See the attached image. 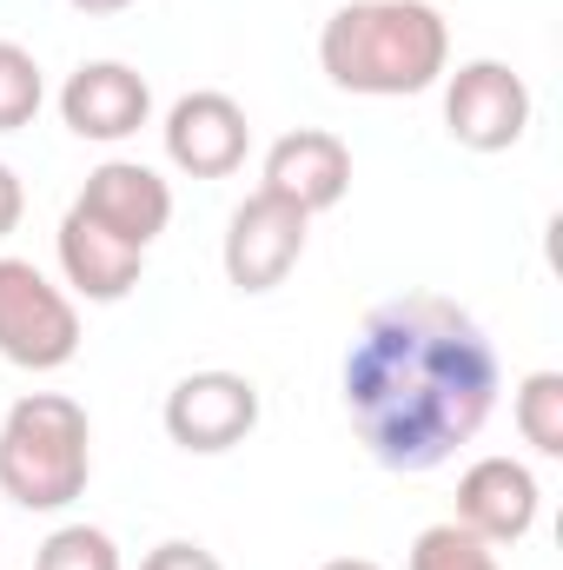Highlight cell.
Listing matches in <instances>:
<instances>
[{"mask_svg": "<svg viewBox=\"0 0 563 570\" xmlns=\"http://www.w3.org/2000/svg\"><path fill=\"white\" fill-rule=\"evenodd\" d=\"M73 206H80L93 226H107L113 239L140 246V253L172 226V186H166L152 166H140V159H107V166H93Z\"/></svg>", "mask_w": 563, "mask_h": 570, "instance_id": "10", "label": "cell"}, {"mask_svg": "<svg viewBox=\"0 0 563 570\" xmlns=\"http://www.w3.org/2000/svg\"><path fill=\"white\" fill-rule=\"evenodd\" d=\"M305 233H312V213H298L292 199L259 186L226 219V246H219L226 279L239 285V292H273V285H285V273L305 259Z\"/></svg>", "mask_w": 563, "mask_h": 570, "instance_id": "7", "label": "cell"}, {"mask_svg": "<svg viewBox=\"0 0 563 570\" xmlns=\"http://www.w3.org/2000/svg\"><path fill=\"white\" fill-rule=\"evenodd\" d=\"M33 570H120V544H113L100 524H60V531L40 544Z\"/></svg>", "mask_w": 563, "mask_h": 570, "instance_id": "17", "label": "cell"}, {"mask_svg": "<svg viewBox=\"0 0 563 570\" xmlns=\"http://www.w3.org/2000/svg\"><path fill=\"white\" fill-rule=\"evenodd\" d=\"M53 253H60L67 285H73L80 298H93V305H120V298L140 285V273H146L140 246L113 239V233L93 226L80 206H67V219H60V233H53Z\"/></svg>", "mask_w": 563, "mask_h": 570, "instance_id": "13", "label": "cell"}, {"mask_svg": "<svg viewBox=\"0 0 563 570\" xmlns=\"http://www.w3.org/2000/svg\"><path fill=\"white\" fill-rule=\"evenodd\" d=\"M444 134L471 153H504L531 134V87L504 60H464L444 80Z\"/></svg>", "mask_w": 563, "mask_h": 570, "instance_id": "6", "label": "cell"}, {"mask_svg": "<svg viewBox=\"0 0 563 570\" xmlns=\"http://www.w3.org/2000/svg\"><path fill=\"white\" fill-rule=\"evenodd\" d=\"M511 419L537 458H563V372H531L511 399Z\"/></svg>", "mask_w": 563, "mask_h": 570, "instance_id": "14", "label": "cell"}, {"mask_svg": "<svg viewBox=\"0 0 563 570\" xmlns=\"http://www.w3.org/2000/svg\"><path fill=\"white\" fill-rule=\"evenodd\" d=\"M60 120H67L80 140L120 146L152 120V87H146L140 67H127V60H87V67H73L67 87H60Z\"/></svg>", "mask_w": 563, "mask_h": 570, "instance_id": "9", "label": "cell"}, {"mask_svg": "<svg viewBox=\"0 0 563 570\" xmlns=\"http://www.w3.org/2000/svg\"><path fill=\"white\" fill-rule=\"evenodd\" d=\"M318 67L338 94L405 100L451 73V27L431 0H345L318 27Z\"/></svg>", "mask_w": 563, "mask_h": 570, "instance_id": "2", "label": "cell"}, {"mask_svg": "<svg viewBox=\"0 0 563 570\" xmlns=\"http://www.w3.org/2000/svg\"><path fill=\"white\" fill-rule=\"evenodd\" d=\"M266 193L292 199L298 213H332L352 193V146L325 127H298L266 153Z\"/></svg>", "mask_w": 563, "mask_h": 570, "instance_id": "12", "label": "cell"}, {"mask_svg": "<svg viewBox=\"0 0 563 570\" xmlns=\"http://www.w3.org/2000/svg\"><path fill=\"white\" fill-rule=\"evenodd\" d=\"M67 7H80V13H120V7H140V0H67Z\"/></svg>", "mask_w": 563, "mask_h": 570, "instance_id": "20", "label": "cell"}, {"mask_svg": "<svg viewBox=\"0 0 563 570\" xmlns=\"http://www.w3.org/2000/svg\"><path fill=\"white\" fill-rule=\"evenodd\" d=\"M405 570H504V564H497V551H491L484 538H471L464 524H424L418 538H412Z\"/></svg>", "mask_w": 563, "mask_h": 570, "instance_id": "15", "label": "cell"}, {"mask_svg": "<svg viewBox=\"0 0 563 570\" xmlns=\"http://www.w3.org/2000/svg\"><path fill=\"white\" fill-rule=\"evenodd\" d=\"M166 438L179 451H199V458H219L233 444H246L259 431V385L246 372H186L172 392H166Z\"/></svg>", "mask_w": 563, "mask_h": 570, "instance_id": "5", "label": "cell"}, {"mask_svg": "<svg viewBox=\"0 0 563 570\" xmlns=\"http://www.w3.org/2000/svg\"><path fill=\"white\" fill-rule=\"evenodd\" d=\"M318 570H378L372 558H332V564H318Z\"/></svg>", "mask_w": 563, "mask_h": 570, "instance_id": "21", "label": "cell"}, {"mask_svg": "<svg viewBox=\"0 0 563 570\" xmlns=\"http://www.w3.org/2000/svg\"><path fill=\"white\" fill-rule=\"evenodd\" d=\"M140 570H226L206 544H192V538H166L159 551H146V564Z\"/></svg>", "mask_w": 563, "mask_h": 570, "instance_id": "18", "label": "cell"}, {"mask_svg": "<svg viewBox=\"0 0 563 570\" xmlns=\"http://www.w3.org/2000/svg\"><path fill=\"white\" fill-rule=\"evenodd\" d=\"M20 213H27V193H20V173L0 159V239L20 226Z\"/></svg>", "mask_w": 563, "mask_h": 570, "instance_id": "19", "label": "cell"}, {"mask_svg": "<svg viewBox=\"0 0 563 570\" xmlns=\"http://www.w3.org/2000/svg\"><path fill=\"white\" fill-rule=\"evenodd\" d=\"M93 478V425L67 392H27L0 419V491L20 511H67Z\"/></svg>", "mask_w": 563, "mask_h": 570, "instance_id": "3", "label": "cell"}, {"mask_svg": "<svg viewBox=\"0 0 563 570\" xmlns=\"http://www.w3.org/2000/svg\"><path fill=\"white\" fill-rule=\"evenodd\" d=\"M166 159L186 173V179H226L246 166V146H253V127H246V107L219 87H199V94H179L172 114H166Z\"/></svg>", "mask_w": 563, "mask_h": 570, "instance_id": "8", "label": "cell"}, {"mask_svg": "<svg viewBox=\"0 0 563 570\" xmlns=\"http://www.w3.org/2000/svg\"><path fill=\"white\" fill-rule=\"evenodd\" d=\"M47 100V80H40V60L20 47V40H0V134H20Z\"/></svg>", "mask_w": 563, "mask_h": 570, "instance_id": "16", "label": "cell"}, {"mask_svg": "<svg viewBox=\"0 0 563 570\" xmlns=\"http://www.w3.org/2000/svg\"><path fill=\"white\" fill-rule=\"evenodd\" d=\"M338 392L358 444L385 471L418 478L451 464L484 431L504 392V365L464 305L437 292H405L365 312Z\"/></svg>", "mask_w": 563, "mask_h": 570, "instance_id": "1", "label": "cell"}, {"mask_svg": "<svg viewBox=\"0 0 563 570\" xmlns=\"http://www.w3.org/2000/svg\"><path fill=\"white\" fill-rule=\"evenodd\" d=\"M537 504H544V491H537L531 464H517V458H477V464L457 478V518H451V524H464L471 538H484V544L497 551V544L531 538Z\"/></svg>", "mask_w": 563, "mask_h": 570, "instance_id": "11", "label": "cell"}, {"mask_svg": "<svg viewBox=\"0 0 563 570\" xmlns=\"http://www.w3.org/2000/svg\"><path fill=\"white\" fill-rule=\"evenodd\" d=\"M80 352V312L33 259H0V358L20 372H60Z\"/></svg>", "mask_w": 563, "mask_h": 570, "instance_id": "4", "label": "cell"}]
</instances>
